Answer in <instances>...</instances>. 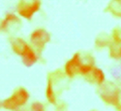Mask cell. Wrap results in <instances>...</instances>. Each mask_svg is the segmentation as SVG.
Returning a JSON list of instances; mask_svg holds the SVG:
<instances>
[{
    "instance_id": "6da1fadb",
    "label": "cell",
    "mask_w": 121,
    "mask_h": 111,
    "mask_svg": "<svg viewBox=\"0 0 121 111\" xmlns=\"http://www.w3.org/2000/svg\"><path fill=\"white\" fill-rule=\"evenodd\" d=\"M25 97L23 95V93H21V92H17L12 95V97L4 102L3 106L6 109L14 110L23 103Z\"/></svg>"
}]
</instances>
